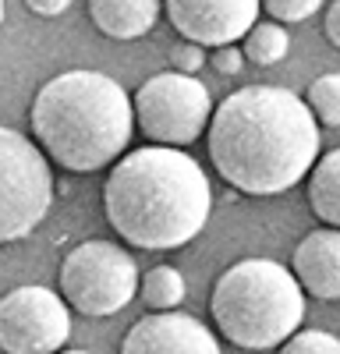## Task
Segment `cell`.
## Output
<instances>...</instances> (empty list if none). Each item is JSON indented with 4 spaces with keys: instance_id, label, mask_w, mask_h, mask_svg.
I'll list each match as a JSON object with an SVG mask.
<instances>
[{
    "instance_id": "6da1fadb",
    "label": "cell",
    "mask_w": 340,
    "mask_h": 354,
    "mask_svg": "<svg viewBox=\"0 0 340 354\" xmlns=\"http://www.w3.org/2000/svg\"><path fill=\"white\" fill-rule=\"evenodd\" d=\"M209 160L245 195H280L319 160V121L312 106L280 85H245L213 106Z\"/></svg>"
},
{
    "instance_id": "8fae6325",
    "label": "cell",
    "mask_w": 340,
    "mask_h": 354,
    "mask_svg": "<svg viewBox=\"0 0 340 354\" xmlns=\"http://www.w3.org/2000/svg\"><path fill=\"white\" fill-rule=\"evenodd\" d=\"M291 266L305 294L319 301H340V227H323L301 238Z\"/></svg>"
},
{
    "instance_id": "ac0fdd59",
    "label": "cell",
    "mask_w": 340,
    "mask_h": 354,
    "mask_svg": "<svg viewBox=\"0 0 340 354\" xmlns=\"http://www.w3.org/2000/svg\"><path fill=\"white\" fill-rule=\"evenodd\" d=\"M263 8L273 21H305L323 8V0H263Z\"/></svg>"
},
{
    "instance_id": "52a82bcc",
    "label": "cell",
    "mask_w": 340,
    "mask_h": 354,
    "mask_svg": "<svg viewBox=\"0 0 340 354\" xmlns=\"http://www.w3.org/2000/svg\"><path fill=\"white\" fill-rule=\"evenodd\" d=\"M131 106L142 135H149L156 145H178V149L191 145L209 128V117H213L209 88L195 75H181V71H160L146 78Z\"/></svg>"
},
{
    "instance_id": "5bb4252c",
    "label": "cell",
    "mask_w": 340,
    "mask_h": 354,
    "mask_svg": "<svg viewBox=\"0 0 340 354\" xmlns=\"http://www.w3.org/2000/svg\"><path fill=\"white\" fill-rule=\"evenodd\" d=\"M245 61L259 64V68H273L280 64L291 50V36L280 21H255L245 32Z\"/></svg>"
},
{
    "instance_id": "603a6c76",
    "label": "cell",
    "mask_w": 340,
    "mask_h": 354,
    "mask_svg": "<svg viewBox=\"0 0 340 354\" xmlns=\"http://www.w3.org/2000/svg\"><path fill=\"white\" fill-rule=\"evenodd\" d=\"M57 354H89V351H57Z\"/></svg>"
},
{
    "instance_id": "ba28073f",
    "label": "cell",
    "mask_w": 340,
    "mask_h": 354,
    "mask_svg": "<svg viewBox=\"0 0 340 354\" xmlns=\"http://www.w3.org/2000/svg\"><path fill=\"white\" fill-rule=\"evenodd\" d=\"M71 337L68 301L57 290L25 283L0 298V351L4 354H57Z\"/></svg>"
},
{
    "instance_id": "5b68a950",
    "label": "cell",
    "mask_w": 340,
    "mask_h": 354,
    "mask_svg": "<svg viewBox=\"0 0 340 354\" xmlns=\"http://www.w3.org/2000/svg\"><path fill=\"white\" fill-rule=\"evenodd\" d=\"M53 202V170L39 142L0 128V245L28 238Z\"/></svg>"
},
{
    "instance_id": "3957f363",
    "label": "cell",
    "mask_w": 340,
    "mask_h": 354,
    "mask_svg": "<svg viewBox=\"0 0 340 354\" xmlns=\"http://www.w3.org/2000/svg\"><path fill=\"white\" fill-rule=\"evenodd\" d=\"M39 149L71 174H93L117 160L135 128V106L121 82L103 71H64L50 78L32 103Z\"/></svg>"
},
{
    "instance_id": "4fadbf2b",
    "label": "cell",
    "mask_w": 340,
    "mask_h": 354,
    "mask_svg": "<svg viewBox=\"0 0 340 354\" xmlns=\"http://www.w3.org/2000/svg\"><path fill=\"white\" fill-rule=\"evenodd\" d=\"M308 205L326 227H340V149H330L308 170Z\"/></svg>"
},
{
    "instance_id": "ffe728a7",
    "label": "cell",
    "mask_w": 340,
    "mask_h": 354,
    "mask_svg": "<svg viewBox=\"0 0 340 354\" xmlns=\"http://www.w3.org/2000/svg\"><path fill=\"white\" fill-rule=\"evenodd\" d=\"M213 68H216L220 75H241V68H245V50H238L234 43L213 46Z\"/></svg>"
},
{
    "instance_id": "30bf717a",
    "label": "cell",
    "mask_w": 340,
    "mask_h": 354,
    "mask_svg": "<svg viewBox=\"0 0 340 354\" xmlns=\"http://www.w3.org/2000/svg\"><path fill=\"white\" fill-rule=\"evenodd\" d=\"M121 354H220L216 337L185 312H153L128 330Z\"/></svg>"
},
{
    "instance_id": "7402d4cb",
    "label": "cell",
    "mask_w": 340,
    "mask_h": 354,
    "mask_svg": "<svg viewBox=\"0 0 340 354\" xmlns=\"http://www.w3.org/2000/svg\"><path fill=\"white\" fill-rule=\"evenodd\" d=\"M326 39L340 50V0H337V4L326 11Z\"/></svg>"
},
{
    "instance_id": "277c9868",
    "label": "cell",
    "mask_w": 340,
    "mask_h": 354,
    "mask_svg": "<svg viewBox=\"0 0 340 354\" xmlns=\"http://www.w3.org/2000/svg\"><path fill=\"white\" fill-rule=\"evenodd\" d=\"M209 312L216 330L241 351L280 347L305 319V290L273 259H241L213 283Z\"/></svg>"
},
{
    "instance_id": "9a60e30c",
    "label": "cell",
    "mask_w": 340,
    "mask_h": 354,
    "mask_svg": "<svg viewBox=\"0 0 340 354\" xmlns=\"http://www.w3.org/2000/svg\"><path fill=\"white\" fill-rule=\"evenodd\" d=\"M185 277L174 270V266H153V270L142 277V301H146L153 312H174L185 301Z\"/></svg>"
},
{
    "instance_id": "8992f818",
    "label": "cell",
    "mask_w": 340,
    "mask_h": 354,
    "mask_svg": "<svg viewBox=\"0 0 340 354\" xmlns=\"http://www.w3.org/2000/svg\"><path fill=\"white\" fill-rule=\"evenodd\" d=\"M138 294V266L113 241L93 238L61 262V298L82 315H113Z\"/></svg>"
},
{
    "instance_id": "cb8c5ba5",
    "label": "cell",
    "mask_w": 340,
    "mask_h": 354,
    "mask_svg": "<svg viewBox=\"0 0 340 354\" xmlns=\"http://www.w3.org/2000/svg\"><path fill=\"white\" fill-rule=\"evenodd\" d=\"M0 21H4V0H0Z\"/></svg>"
},
{
    "instance_id": "9c48e42d",
    "label": "cell",
    "mask_w": 340,
    "mask_h": 354,
    "mask_svg": "<svg viewBox=\"0 0 340 354\" xmlns=\"http://www.w3.org/2000/svg\"><path fill=\"white\" fill-rule=\"evenodd\" d=\"M163 8L185 39L198 46H227L245 39L259 21L263 0H163Z\"/></svg>"
},
{
    "instance_id": "e0dca14e",
    "label": "cell",
    "mask_w": 340,
    "mask_h": 354,
    "mask_svg": "<svg viewBox=\"0 0 340 354\" xmlns=\"http://www.w3.org/2000/svg\"><path fill=\"white\" fill-rule=\"evenodd\" d=\"M276 354H340V340L323 330H301V333L294 330L280 344Z\"/></svg>"
},
{
    "instance_id": "d6986e66",
    "label": "cell",
    "mask_w": 340,
    "mask_h": 354,
    "mask_svg": "<svg viewBox=\"0 0 340 354\" xmlns=\"http://www.w3.org/2000/svg\"><path fill=\"white\" fill-rule=\"evenodd\" d=\"M202 64H206V53H202V46L191 43V39H185V43H178L174 50H170V71L198 75V71H202Z\"/></svg>"
},
{
    "instance_id": "2e32d148",
    "label": "cell",
    "mask_w": 340,
    "mask_h": 354,
    "mask_svg": "<svg viewBox=\"0 0 340 354\" xmlns=\"http://www.w3.org/2000/svg\"><path fill=\"white\" fill-rule=\"evenodd\" d=\"M316 121L330 124V128H340V75L330 71V75H319L316 82L308 85V100Z\"/></svg>"
},
{
    "instance_id": "44dd1931",
    "label": "cell",
    "mask_w": 340,
    "mask_h": 354,
    "mask_svg": "<svg viewBox=\"0 0 340 354\" xmlns=\"http://www.w3.org/2000/svg\"><path fill=\"white\" fill-rule=\"evenodd\" d=\"M71 0H25V8L39 15V18H57V15H64L68 11Z\"/></svg>"
},
{
    "instance_id": "7c38bea8",
    "label": "cell",
    "mask_w": 340,
    "mask_h": 354,
    "mask_svg": "<svg viewBox=\"0 0 340 354\" xmlns=\"http://www.w3.org/2000/svg\"><path fill=\"white\" fill-rule=\"evenodd\" d=\"M160 0H89V18L110 39H142L156 25Z\"/></svg>"
},
{
    "instance_id": "7a4b0ae2",
    "label": "cell",
    "mask_w": 340,
    "mask_h": 354,
    "mask_svg": "<svg viewBox=\"0 0 340 354\" xmlns=\"http://www.w3.org/2000/svg\"><path fill=\"white\" fill-rule=\"evenodd\" d=\"M213 209L206 170L178 145H142L113 160L103 213L117 238L142 252H170L198 238Z\"/></svg>"
}]
</instances>
